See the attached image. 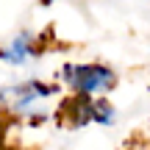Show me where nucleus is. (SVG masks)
<instances>
[{
	"mask_svg": "<svg viewBox=\"0 0 150 150\" xmlns=\"http://www.w3.org/2000/svg\"><path fill=\"white\" fill-rule=\"evenodd\" d=\"M59 95L56 83H45V81H17V83H6L0 86V111L8 114L14 120H47L53 97Z\"/></svg>",
	"mask_w": 150,
	"mask_h": 150,
	"instance_id": "obj_1",
	"label": "nucleus"
},
{
	"mask_svg": "<svg viewBox=\"0 0 150 150\" xmlns=\"http://www.w3.org/2000/svg\"><path fill=\"white\" fill-rule=\"evenodd\" d=\"M117 72L103 61H67L61 67V83L81 100H106L117 89Z\"/></svg>",
	"mask_w": 150,
	"mask_h": 150,
	"instance_id": "obj_2",
	"label": "nucleus"
},
{
	"mask_svg": "<svg viewBox=\"0 0 150 150\" xmlns=\"http://www.w3.org/2000/svg\"><path fill=\"white\" fill-rule=\"evenodd\" d=\"M64 120L72 128H83V125H106V128H111L117 122V108L108 100H81V97H72L64 108Z\"/></svg>",
	"mask_w": 150,
	"mask_h": 150,
	"instance_id": "obj_3",
	"label": "nucleus"
},
{
	"mask_svg": "<svg viewBox=\"0 0 150 150\" xmlns=\"http://www.w3.org/2000/svg\"><path fill=\"white\" fill-rule=\"evenodd\" d=\"M39 53H42V36L33 31H20L6 45H0V61L8 67H28Z\"/></svg>",
	"mask_w": 150,
	"mask_h": 150,
	"instance_id": "obj_4",
	"label": "nucleus"
}]
</instances>
